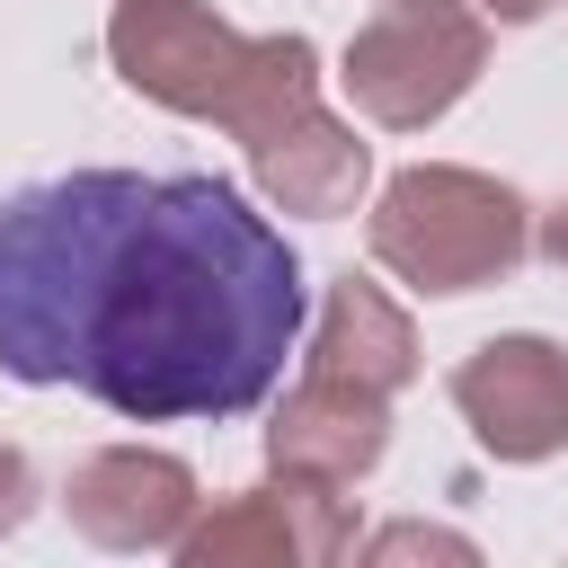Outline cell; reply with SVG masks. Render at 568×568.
I'll return each mask as SVG.
<instances>
[{
	"label": "cell",
	"mask_w": 568,
	"mask_h": 568,
	"mask_svg": "<svg viewBox=\"0 0 568 568\" xmlns=\"http://www.w3.org/2000/svg\"><path fill=\"white\" fill-rule=\"evenodd\" d=\"M302 337L293 240L213 169H71L0 195V373L115 417H248Z\"/></svg>",
	"instance_id": "obj_1"
},
{
	"label": "cell",
	"mask_w": 568,
	"mask_h": 568,
	"mask_svg": "<svg viewBox=\"0 0 568 568\" xmlns=\"http://www.w3.org/2000/svg\"><path fill=\"white\" fill-rule=\"evenodd\" d=\"M106 62L133 98L169 115L231 124L240 142H266L302 106H320V53L311 36H248L204 0H115Z\"/></svg>",
	"instance_id": "obj_2"
},
{
	"label": "cell",
	"mask_w": 568,
	"mask_h": 568,
	"mask_svg": "<svg viewBox=\"0 0 568 568\" xmlns=\"http://www.w3.org/2000/svg\"><path fill=\"white\" fill-rule=\"evenodd\" d=\"M364 240L417 293H479V284H506L532 257V204L488 169L417 160L373 195Z\"/></svg>",
	"instance_id": "obj_3"
},
{
	"label": "cell",
	"mask_w": 568,
	"mask_h": 568,
	"mask_svg": "<svg viewBox=\"0 0 568 568\" xmlns=\"http://www.w3.org/2000/svg\"><path fill=\"white\" fill-rule=\"evenodd\" d=\"M488 71V18L462 0H390L346 36V98L355 115L417 133L444 106H462V89Z\"/></svg>",
	"instance_id": "obj_4"
},
{
	"label": "cell",
	"mask_w": 568,
	"mask_h": 568,
	"mask_svg": "<svg viewBox=\"0 0 568 568\" xmlns=\"http://www.w3.org/2000/svg\"><path fill=\"white\" fill-rule=\"evenodd\" d=\"M346 541H355L346 488L275 470L266 488H240L213 515H195L178 532V568H248V559H266V568H328V559H346Z\"/></svg>",
	"instance_id": "obj_5"
},
{
	"label": "cell",
	"mask_w": 568,
	"mask_h": 568,
	"mask_svg": "<svg viewBox=\"0 0 568 568\" xmlns=\"http://www.w3.org/2000/svg\"><path fill=\"white\" fill-rule=\"evenodd\" d=\"M453 408L497 462L568 453V346L559 337H488L453 364Z\"/></svg>",
	"instance_id": "obj_6"
},
{
	"label": "cell",
	"mask_w": 568,
	"mask_h": 568,
	"mask_svg": "<svg viewBox=\"0 0 568 568\" xmlns=\"http://www.w3.org/2000/svg\"><path fill=\"white\" fill-rule=\"evenodd\" d=\"M62 515L98 550H178V532L195 524V470L151 444H98L62 479Z\"/></svg>",
	"instance_id": "obj_7"
},
{
	"label": "cell",
	"mask_w": 568,
	"mask_h": 568,
	"mask_svg": "<svg viewBox=\"0 0 568 568\" xmlns=\"http://www.w3.org/2000/svg\"><path fill=\"white\" fill-rule=\"evenodd\" d=\"M382 453H390V399L364 382H337V373H302L284 390V408L266 417V462L293 479L355 488Z\"/></svg>",
	"instance_id": "obj_8"
},
{
	"label": "cell",
	"mask_w": 568,
	"mask_h": 568,
	"mask_svg": "<svg viewBox=\"0 0 568 568\" xmlns=\"http://www.w3.org/2000/svg\"><path fill=\"white\" fill-rule=\"evenodd\" d=\"M248 169H257V186H266L275 213L328 222V213H355V195L373 186V142H355L346 115L302 106V115L275 124L266 142H248Z\"/></svg>",
	"instance_id": "obj_9"
},
{
	"label": "cell",
	"mask_w": 568,
	"mask_h": 568,
	"mask_svg": "<svg viewBox=\"0 0 568 568\" xmlns=\"http://www.w3.org/2000/svg\"><path fill=\"white\" fill-rule=\"evenodd\" d=\"M302 373H337V382H364V390L390 399V390L417 382V328H408V311H399L382 284L337 275L328 302H320V328H311Z\"/></svg>",
	"instance_id": "obj_10"
},
{
	"label": "cell",
	"mask_w": 568,
	"mask_h": 568,
	"mask_svg": "<svg viewBox=\"0 0 568 568\" xmlns=\"http://www.w3.org/2000/svg\"><path fill=\"white\" fill-rule=\"evenodd\" d=\"M364 559L373 568H390V559H453V568H470L479 550H470V532H444V524H382L364 541Z\"/></svg>",
	"instance_id": "obj_11"
},
{
	"label": "cell",
	"mask_w": 568,
	"mask_h": 568,
	"mask_svg": "<svg viewBox=\"0 0 568 568\" xmlns=\"http://www.w3.org/2000/svg\"><path fill=\"white\" fill-rule=\"evenodd\" d=\"M27 515H36V462H27L18 444H0V541H9Z\"/></svg>",
	"instance_id": "obj_12"
},
{
	"label": "cell",
	"mask_w": 568,
	"mask_h": 568,
	"mask_svg": "<svg viewBox=\"0 0 568 568\" xmlns=\"http://www.w3.org/2000/svg\"><path fill=\"white\" fill-rule=\"evenodd\" d=\"M532 248H541V257H550V266L568 275V195H559L550 213H532Z\"/></svg>",
	"instance_id": "obj_13"
},
{
	"label": "cell",
	"mask_w": 568,
	"mask_h": 568,
	"mask_svg": "<svg viewBox=\"0 0 568 568\" xmlns=\"http://www.w3.org/2000/svg\"><path fill=\"white\" fill-rule=\"evenodd\" d=\"M470 9H479V18H497V27H532L550 0H470Z\"/></svg>",
	"instance_id": "obj_14"
}]
</instances>
